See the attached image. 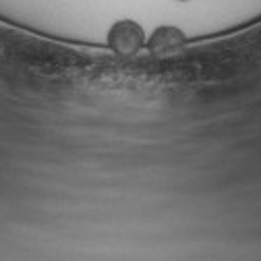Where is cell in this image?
Here are the masks:
<instances>
[{"instance_id":"1","label":"cell","mask_w":261,"mask_h":261,"mask_svg":"<svg viewBox=\"0 0 261 261\" xmlns=\"http://www.w3.org/2000/svg\"><path fill=\"white\" fill-rule=\"evenodd\" d=\"M108 48L118 56H135L147 42L143 27L133 19H120L108 29Z\"/></svg>"},{"instance_id":"2","label":"cell","mask_w":261,"mask_h":261,"mask_svg":"<svg viewBox=\"0 0 261 261\" xmlns=\"http://www.w3.org/2000/svg\"><path fill=\"white\" fill-rule=\"evenodd\" d=\"M187 44L185 31L176 25H160L151 31V36L147 38L145 46L151 54L155 56H170L178 54Z\"/></svg>"},{"instance_id":"3","label":"cell","mask_w":261,"mask_h":261,"mask_svg":"<svg viewBox=\"0 0 261 261\" xmlns=\"http://www.w3.org/2000/svg\"><path fill=\"white\" fill-rule=\"evenodd\" d=\"M178 3H187V0H178Z\"/></svg>"}]
</instances>
